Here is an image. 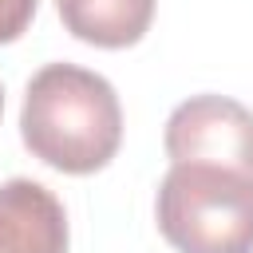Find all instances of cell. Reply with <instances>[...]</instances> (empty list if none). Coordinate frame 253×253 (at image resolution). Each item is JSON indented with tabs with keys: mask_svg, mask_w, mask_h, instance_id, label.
Listing matches in <instances>:
<instances>
[{
	"mask_svg": "<svg viewBox=\"0 0 253 253\" xmlns=\"http://www.w3.org/2000/svg\"><path fill=\"white\" fill-rule=\"evenodd\" d=\"M20 134L51 170L95 174L123 142V107L103 75L75 63H47L28 83Z\"/></svg>",
	"mask_w": 253,
	"mask_h": 253,
	"instance_id": "obj_1",
	"label": "cell"
},
{
	"mask_svg": "<svg viewBox=\"0 0 253 253\" xmlns=\"http://www.w3.org/2000/svg\"><path fill=\"white\" fill-rule=\"evenodd\" d=\"M154 213L178 253H253V182L233 170L174 162Z\"/></svg>",
	"mask_w": 253,
	"mask_h": 253,
	"instance_id": "obj_2",
	"label": "cell"
},
{
	"mask_svg": "<svg viewBox=\"0 0 253 253\" xmlns=\"http://www.w3.org/2000/svg\"><path fill=\"white\" fill-rule=\"evenodd\" d=\"M170 162L221 166L253 182V111L225 95H194L166 119Z\"/></svg>",
	"mask_w": 253,
	"mask_h": 253,
	"instance_id": "obj_3",
	"label": "cell"
},
{
	"mask_svg": "<svg viewBox=\"0 0 253 253\" xmlns=\"http://www.w3.org/2000/svg\"><path fill=\"white\" fill-rule=\"evenodd\" d=\"M0 253H67V213L47 186L32 178L0 186Z\"/></svg>",
	"mask_w": 253,
	"mask_h": 253,
	"instance_id": "obj_4",
	"label": "cell"
},
{
	"mask_svg": "<svg viewBox=\"0 0 253 253\" xmlns=\"http://www.w3.org/2000/svg\"><path fill=\"white\" fill-rule=\"evenodd\" d=\"M67 32L95 47H130L154 20V0H55Z\"/></svg>",
	"mask_w": 253,
	"mask_h": 253,
	"instance_id": "obj_5",
	"label": "cell"
},
{
	"mask_svg": "<svg viewBox=\"0 0 253 253\" xmlns=\"http://www.w3.org/2000/svg\"><path fill=\"white\" fill-rule=\"evenodd\" d=\"M40 0H0V43H12L28 32Z\"/></svg>",
	"mask_w": 253,
	"mask_h": 253,
	"instance_id": "obj_6",
	"label": "cell"
},
{
	"mask_svg": "<svg viewBox=\"0 0 253 253\" xmlns=\"http://www.w3.org/2000/svg\"><path fill=\"white\" fill-rule=\"evenodd\" d=\"M0 111H4V91H0Z\"/></svg>",
	"mask_w": 253,
	"mask_h": 253,
	"instance_id": "obj_7",
	"label": "cell"
}]
</instances>
